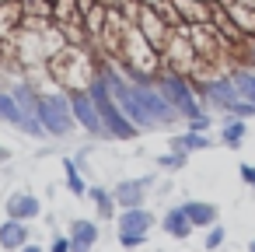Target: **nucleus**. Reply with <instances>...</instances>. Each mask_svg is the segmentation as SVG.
Instances as JSON below:
<instances>
[{"mask_svg": "<svg viewBox=\"0 0 255 252\" xmlns=\"http://www.w3.org/2000/svg\"><path fill=\"white\" fill-rule=\"evenodd\" d=\"M46 63H49V70H53V77L60 81L63 91H77V88H91V84L102 77L105 56H95L88 46L67 42V46H63L60 53H53Z\"/></svg>", "mask_w": 255, "mask_h": 252, "instance_id": "obj_1", "label": "nucleus"}, {"mask_svg": "<svg viewBox=\"0 0 255 252\" xmlns=\"http://www.w3.org/2000/svg\"><path fill=\"white\" fill-rule=\"evenodd\" d=\"M126 70L129 81H154L161 74V49L150 46V39L136 28V25H126L123 32V46H119V56H116Z\"/></svg>", "mask_w": 255, "mask_h": 252, "instance_id": "obj_2", "label": "nucleus"}, {"mask_svg": "<svg viewBox=\"0 0 255 252\" xmlns=\"http://www.w3.org/2000/svg\"><path fill=\"white\" fill-rule=\"evenodd\" d=\"M154 84H157V91L175 105V112H178L182 119L206 112L203 95H199V84H196L192 77H185V74H175V70H164V67H161V74L154 77Z\"/></svg>", "mask_w": 255, "mask_h": 252, "instance_id": "obj_3", "label": "nucleus"}, {"mask_svg": "<svg viewBox=\"0 0 255 252\" xmlns=\"http://www.w3.org/2000/svg\"><path fill=\"white\" fill-rule=\"evenodd\" d=\"M32 116L39 119L46 137H67V133L77 130V119H74V109H70V91H63V88L49 91V95H39Z\"/></svg>", "mask_w": 255, "mask_h": 252, "instance_id": "obj_4", "label": "nucleus"}, {"mask_svg": "<svg viewBox=\"0 0 255 252\" xmlns=\"http://www.w3.org/2000/svg\"><path fill=\"white\" fill-rule=\"evenodd\" d=\"M91 98H95V105H98V112H102V123H105V137H116V140H133L136 133H140V126L123 112V105L112 98V91H109V81L105 77H98L91 88Z\"/></svg>", "mask_w": 255, "mask_h": 252, "instance_id": "obj_5", "label": "nucleus"}, {"mask_svg": "<svg viewBox=\"0 0 255 252\" xmlns=\"http://www.w3.org/2000/svg\"><path fill=\"white\" fill-rule=\"evenodd\" d=\"M161 63H164V70H175V74L192 77V70H196V63H199V53H196V46H192V39H189L185 21H182V25H175V32H171V39H168V46L161 49Z\"/></svg>", "mask_w": 255, "mask_h": 252, "instance_id": "obj_6", "label": "nucleus"}, {"mask_svg": "<svg viewBox=\"0 0 255 252\" xmlns=\"http://www.w3.org/2000/svg\"><path fill=\"white\" fill-rule=\"evenodd\" d=\"M70 109H74V119H77V126H81L84 133H91V137H105L102 112H98V105H95V98H91L88 88L70 91Z\"/></svg>", "mask_w": 255, "mask_h": 252, "instance_id": "obj_7", "label": "nucleus"}, {"mask_svg": "<svg viewBox=\"0 0 255 252\" xmlns=\"http://www.w3.org/2000/svg\"><path fill=\"white\" fill-rule=\"evenodd\" d=\"M136 28L150 39V46H154V49H164V46H168V39H171V32H175V28L164 21V14H161V11H154V7H147V4H143V7H140V14H136Z\"/></svg>", "mask_w": 255, "mask_h": 252, "instance_id": "obj_8", "label": "nucleus"}, {"mask_svg": "<svg viewBox=\"0 0 255 252\" xmlns=\"http://www.w3.org/2000/svg\"><path fill=\"white\" fill-rule=\"evenodd\" d=\"M154 182H157V172H147V175H140V179H123V182L112 189L119 210H123V207H143V203H147V189H150Z\"/></svg>", "mask_w": 255, "mask_h": 252, "instance_id": "obj_9", "label": "nucleus"}, {"mask_svg": "<svg viewBox=\"0 0 255 252\" xmlns=\"http://www.w3.org/2000/svg\"><path fill=\"white\" fill-rule=\"evenodd\" d=\"M4 210H7V217H18V221H35V217H42V200H39L35 193H28V189H14V193L7 196Z\"/></svg>", "mask_w": 255, "mask_h": 252, "instance_id": "obj_10", "label": "nucleus"}, {"mask_svg": "<svg viewBox=\"0 0 255 252\" xmlns=\"http://www.w3.org/2000/svg\"><path fill=\"white\" fill-rule=\"evenodd\" d=\"M154 214L147 210V207H123L119 214H116V224H119V231H133V235H147L150 228H154Z\"/></svg>", "mask_w": 255, "mask_h": 252, "instance_id": "obj_11", "label": "nucleus"}, {"mask_svg": "<svg viewBox=\"0 0 255 252\" xmlns=\"http://www.w3.org/2000/svg\"><path fill=\"white\" fill-rule=\"evenodd\" d=\"M161 224H164V235H171V238H178V242L192 238V231H196V224L189 221V214L182 210V203H178V207H168L164 217H161Z\"/></svg>", "mask_w": 255, "mask_h": 252, "instance_id": "obj_12", "label": "nucleus"}, {"mask_svg": "<svg viewBox=\"0 0 255 252\" xmlns=\"http://www.w3.org/2000/svg\"><path fill=\"white\" fill-rule=\"evenodd\" d=\"M67 231H70V245H74V252H88V249L98 245V224L88 221V217H77Z\"/></svg>", "mask_w": 255, "mask_h": 252, "instance_id": "obj_13", "label": "nucleus"}, {"mask_svg": "<svg viewBox=\"0 0 255 252\" xmlns=\"http://www.w3.org/2000/svg\"><path fill=\"white\" fill-rule=\"evenodd\" d=\"M28 245V221H18V217H7L0 224V249H25Z\"/></svg>", "mask_w": 255, "mask_h": 252, "instance_id": "obj_14", "label": "nucleus"}, {"mask_svg": "<svg viewBox=\"0 0 255 252\" xmlns=\"http://www.w3.org/2000/svg\"><path fill=\"white\" fill-rule=\"evenodd\" d=\"M182 210L189 214V221H192L196 228H210V224L220 221V210H217V203H210V200H185Z\"/></svg>", "mask_w": 255, "mask_h": 252, "instance_id": "obj_15", "label": "nucleus"}, {"mask_svg": "<svg viewBox=\"0 0 255 252\" xmlns=\"http://www.w3.org/2000/svg\"><path fill=\"white\" fill-rule=\"evenodd\" d=\"M248 140V123L241 116H224L220 123V144L224 147H241Z\"/></svg>", "mask_w": 255, "mask_h": 252, "instance_id": "obj_16", "label": "nucleus"}, {"mask_svg": "<svg viewBox=\"0 0 255 252\" xmlns=\"http://www.w3.org/2000/svg\"><path fill=\"white\" fill-rule=\"evenodd\" d=\"M88 200L95 203V210H98V217H102V221H112V217H116V210H119L116 196H112L105 186H91V189H88Z\"/></svg>", "mask_w": 255, "mask_h": 252, "instance_id": "obj_17", "label": "nucleus"}, {"mask_svg": "<svg viewBox=\"0 0 255 252\" xmlns=\"http://www.w3.org/2000/svg\"><path fill=\"white\" fill-rule=\"evenodd\" d=\"M168 147H175V151H185V154H192V151H206V147H213V140H210L206 133L185 130V133L171 137V144H168Z\"/></svg>", "mask_w": 255, "mask_h": 252, "instance_id": "obj_18", "label": "nucleus"}, {"mask_svg": "<svg viewBox=\"0 0 255 252\" xmlns=\"http://www.w3.org/2000/svg\"><path fill=\"white\" fill-rule=\"evenodd\" d=\"M63 182H67V189H70V196H77V200H84L88 196V182H84V175H81V168H77V161L74 158H63Z\"/></svg>", "mask_w": 255, "mask_h": 252, "instance_id": "obj_19", "label": "nucleus"}, {"mask_svg": "<svg viewBox=\"0 0 255 252\" xmlns=\"http://www.w3.org/2000/svg\"><path fill=\"white\" fill-rule=\"evenodd\" d=\"M21 25V4L18 0H7V4H0V39H11Z\"/></svg>", "mask_w": 255, "mask_h": 252, "instance_id": "obj_20", "label": "nucleus"}, {"mask_svg": "<svg viewBox=\"0 0 255 252\" xmlns=\"http://www.w3.org/2000/svg\"><path fill=\"white\" fill-rule=\"evenodd\" d=\"M231 77H234V84H238L241 98L255 102V67H248V63H238V67L231 70Z\"/></svg>", "mask_w": 255, "mask_h": 252, "instance_id": "obj_21", "label": "nucleus"}, {"mask_svg": "<svg viewBox=\"0 0 255 252\" xmlns=\"http://www.w3.org/2000/svg\"><path fill=\"white\" fill-rule=\"evenodd\" d=\"M185 161H189V154L185 151H168V154H157V168L161 172H178V168H185Z\"/></svg>", "mask_w": 255, "mask_h": 252, "instance_id": "obj_22", "label": "nucleus"}, {"mask_svg": "<svg viewBox=\"0 0 255 252\" xmlns=\"http://www.w3.org/2000/svg\"><path fill=\"white\" fill-rule=\"evenodd\" d=\"M224 238H227V231H224V224L217 221V224H210V228H206L203 245H206V249H220V245H224Z\"/></svg>", "mask_w": 255, "mask_h": 252, "instance_id": "obj_23", "label": "nucleus"}, {"mask_svg": "<svg viewBox=\"0 0 255 252\" xmlns=\"http://www.w3.org/2000/svg\"><path fill=\"white\" fill-rule=\"evenodd\" d=\"M185 123H189V130H196V133H210V126H213V116H210V112H199V116H189Z\"/></svg>", "mask_w": 255, "mask_h": 252, "instance_id": "obj_24", "label": "nucleus"}, {"mask_svg": "<svg viewBox=\"0 0 255 252\" xmlns=\"http://www.w3.org/2000/svg\"><path fill=\"white\" fill-rule=\"evenodd\" d=\"M119 245H123V249H140V245H147V235H133V231H119Z\"/></svg>", "mask_w": 255, "mask_h": 252, "instance_id": "obj_25", "label": "nucleus"}, {"mask_svg": "<svg viewBox=\"0 0 255 252\" xmlns=\"http://www.w3.org/2000/svg\"><path fill=\"white\" fill-rule=\"evenodd\" d=\"M238 179L255 193V165H248V161H241V168H238Z\"/></svg>", "mask_w": 255, "mask_h": 252, "instance_id": "obj_26", "label": "nucleus"}, {"mask_svg": "<svg viewBox=\"0 0 255 252\" xmlns=\"http://www.w3.org/2000/svg\"><path fill=\"white\" fill-rule=\"evenodd\" d=\"M53 252H74L70 235H56V238H53Z\"/></svg>", "mask_w": 255, "mask_h": 252, "instance_id": "obj_27", "label": "nucleus"}, {"mask_svg": "<svg viewBox=\"0 0 255 252\" xmlns=\"http://www.w3.org/2000/svg\"><path fill=\"white\" fill-rule=\"evenodd\" d=\"M0 161H11V151L7 147H0Z\"/></svg>", "mask_w": 255, "mask_h": 252, "instance_id": "obj_28", "label": "nucleus"}, {"mask_svg": "<svg viewBox=\"0 0 255 252\" xmlns=\"http://www.w3.org/2000/svg\"><path fill=\"white\" fill-rule=\"evenodd\" d=\"M238 4H245V7H255V0H238Z\"/></svg>", "mask_w": 255, "mask_h": 252, "instance_id": "obj_29", "label": "nucleus"}, {"mask_svg": "<svg viewBox=\"0 0 255 252\" xmlns=\"http://www.w3.org/2000/svg\"><path fill=\"white\" fill-rule=\"evenodd\" d=\"M248 249H252V252H255V238H252V242H248Z\"/></svg>", "mask_w": 255, "mask_h": 252, "instance_id": "obj_30", "label": "nucleus"}, {"mask_svg": "<svg viewBox=\"0 0 255 252\" xmlns=\"http://www.w3.org/2000/svg\"><path fill=\"white\" fill-rule=\"evenodd\" d=\"M0 4H7V0H0Z\"/></svg>", "mask_w": 255, "mask_h": 252, "instance_id": "obj_31", "label": "nucleus"}]
</instances>
